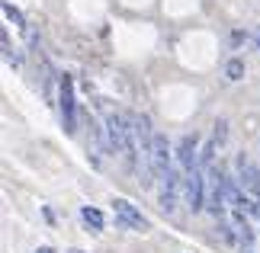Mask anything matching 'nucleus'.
<instances>
[{"label": "nucleus", "mask_w": 260, "mask_h": 253, "mask_svg": "<svg viewBox=\"0 0 260 253\" xmlns=\"http://www.w3.org/2000/svg\"><path fill=\"white\" fill-rule=\"evenodd\" d=\"M81 218H84L93 231H103V215H100L96 208H90V205H87V208H81Z\"/></svg>", "instance_id": "7"}, {"label": "nucleus", "mask_w": 260, "mask_h": 253, "mask_svg": "<svg viewBox=\"0 0 260 253\" xmlns=\"http://www.w3.org/2000/svg\"><path fill=\"white\" fill-rule=\"evenodd\" d=\"M113 211H116L119 225H125V228H132V231H151V221H148L128 199H116L113 202Z\"/></svg>", "instance_id": "1"}, {"label": "nucleus", "mask_w": 260, "mask_h": 253, "mask_svg": "<svg viewBox=\"0 0 260 253\" xmlns=\"http://www.w3.org/2000/svg\"><path fill=\"white\" fill-rule=\"evenodd\" d=\"M132 138H135V148H138V154H148V148H151V138H154V131H151V119L148 116H132Z\"/></svg>", "instance_id": "4"}, {"label": "nucleus", "mask_w": 260, "mask_h": 253, "mask_svg": "<svg viewBox=\"0 0 260 253\" xmlns=\"http://www.w3.org/2000/svg\"><path fill=\"white\" fill-rule=\"evenodd\" d=\"M225 119H218V122H215V135H212V141H215V144H222V141H225Z\"/></svg>", "instance_id": "10"}, {"label": "nucleus", "mask_w": 260, "mask_h": 253, "mask_svg": "<svg viewBox=\"0 0 260 253\" xmlns=\"http://www.w3.org/2000/svg\"><path fill=\"white\" fill-rule=\"evenodd\" d=\"M241 77H244V61H241V58L228 61V80H241Z\"/></svg>", "instance_id": "8"}, {"label": "nucleus", "mask_w": 260, "mask_h": 253, "mask_svg": "<svg viewBox=\"0 0 260 253\" xmlns=\"http://www.w3.org/2000/svg\"><path fill=\"white\" fill-rule=\"evenodd\" d=\"M4 16H7V19H13L16 26H23V13H19L13 4H7V0H4Z\"/></svg>", "instance_id": "9"}, {"label": "nucleus", "mask_w": 260, "mask_h": 253, "mask_svg": "<svg viewBox=\"0 0 260 253\" xmlns=\"http://www.w3.org/2000/svg\"><path fill=\"white\" fill-rule=\"evenodd\" d=\"M177 157H180V164H183L186 170H196V167H199V157H196V135H186L183 141H180Z\"/></svg>", "instance_id": "6"}, {"label": "nucleus", "mask_w": 260, "mask_h": 253, "mask_svg": "<svg viewBox=\"0 0 260 253\" xmlns=\"http://www.w3.org/2000/svg\"><path fill=\"white\" fill-rule=\"evenodd\" d=\"M36 253H55V250L52 247H42V250H36Z\"/></svg>", "instance_id": "11"}, {"label": "nucleus", "mask_w": 260, "mask_h": 253, "mask_svg": "<svg viewBox=\"0 0 260 253\" xmlns=\"http://www.w3.org/2000/svg\"><path fill=\"white\" fill-rule=\"evenodd\" d=\"M61 119H64V131H74V87H71V77H61Z\"/></svg>", "instance_id": "5"}, {"label": "nucleus", "mask_w": 260, "mask_h": 253, "mask_svg": "<svg viewBox=\"0 0 260 253\" xmlns=\"http://www.w3.org/2000/svg\"><path fill=\"white\" fill-rule=\"evenodd\" d=\"M71 253H81V250H71Z\"/></svg>", "instance_id": "12"}, {"label": "nucleus", "mask_w": 260, "mask_h": 253, "mask_svg": "<svg viewBox=\"0 0 260 253\" xmlns=\"http://www.w3.org/2000/svg\"><path fill=\"white\" fill-rule=\"evenodd\" d=\"M183 189H186V205H189V211H199V208L206 205V179H203L199 170H186Z\"/></svg>", "instance_id": "2"}, {"label": "nucleus", "mask_w": 260, "mask_h": 253, "mask_svg": "<svg viewBox=\"0 0 260 253\" xmlns=\"http://www.w3.org/2000/svg\"><path fill=\"white\" fill-rule=\"evenodd\" d=\"M148 157H151V167H154V173H157V176L171 170V144H167V138H164V135H154V138H151Z\"/></svg>", "instance_id": "3"}, {"label": "nucleus", "mask_w": 260, "mask_h": 253, "mask_svg": "<svg viewBox=\"0 0 260 253\" xmlns=\"http://www.w3.org/2000/svg\"><path fill=\"white\" fill-rule=\"evenodd\" d=\"M257 42H260V35H257Z\"/></svg>", "instance_id": "13"}]
</instances>
